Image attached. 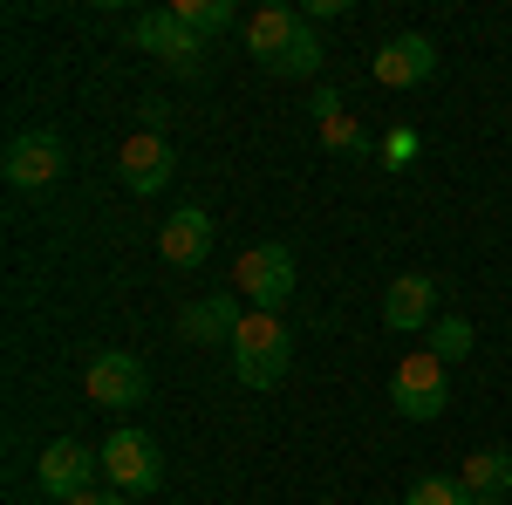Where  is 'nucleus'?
<instances>
[{"label":"nucleus","instance_id":"f257e3e1","mask_svg":"<svg viewBox=\"0 0 512 505\" xmlns=\"http://www.w3.org/2000/svg\"><path fill=\"white\" fill-rule=\"evenodd\" d=\"M294 362V328L280 314H246L233 335V376L246 389H274Z\"/></svg>","mask_w":512,"mask_h":505},{"label":"nucleus","instance_id":"f03ea898","mask_svg":"<svg viewBox=\"0 0 512 505\" xmlns=\"http://www.w3.org/2000/svg\"><path fill=\"white\" fill-rule=\"evenodd\" d=\"M390 403H396V417H410V424H437L444 403H451V362H437L431 349L403 355L390 376Z\"/></svg>","mask_w":512,"mask_h":505},{"label":"nucleus","instance_id":"7ed1b4c3","mask_svg":"<svg viewBox=\"0 0 512 505\" xmlns=\"http://www.w3.org/2000/svg\"><path fill=\"white\" fill-rule=\"evenodd\" d=\"M233 287L253 301V314H280L287 308V294H294V253L287 246H246L239 253V267H233Z\"/></svg>","mask_w":512,"mask_h":505},{"label":"nucleus","instance_id":"20e7f679","mask_svg":"<svg viewBox=\"0 0 512 505\" xmlns=\"http://www.w3.org/2000/svg\"><path fill=\"white\" fill-rule=\"evenodd\" d=\"M103 478L117 485L123 499L158 492L164 458H158V444H151V430H110V437H103Z\"/></svg>","mask_w":512,"mask_h":505},{"label":"nucleus","instance_id":"39448f33","mask_svg":"<svg viewBox=\"0 0 512 505\" xmlns=\"http://www.w3.org/2000/svg\"><path fill=\"white\" fill-rule=\"evenodd\" d=\"M62 171H69V151H62L55 130H21V137L0 151V178H7L14 192H48Z\"/></svg>","mask_w":512,"mask_h":505},{"label":"nucleus","instance_id":"423d86ee","mask_svg":"<svg viewBox=\"0 0 512 505\" xmlns=\"http://www.w3.org/2000/svg\"><path fill=\"white\" fill-rule=\"evenodd\" d=\"M96 471H103V451H89L82 437H55V444H41V465H35V478H41V492L48 499H82V492H96Z\"/></svg>","mask_w":512,"mask_h":505},{"label":"nucleus","instance_id":"0eeeda50","mask_svg":"<svg viewBox=\"0 0 512 505\" xmlns=\"http://www.w3.org/2000/svg\"><path fill=\"white\" fill-rule=\"evenodd\" d=\"M144 396H151V369L130 349H103L89 362V403H103V410H137Z\"/></svg>","mask_w":512,"mask_h":505},{"label":"nucleus","instance_id":"6e6552de","mask_svg":"<svg viewBox=\"0 0 512 505\" xmlns=\"http://www.w3.org/2000/svg\"><path fill=\"white\" fill-rule=\"evenodd\" d=\"M171 171H178V157H171V144H164V130H137V137L117 151V178H123V192H137V198L164 192Z\"/></svg>","mask_w":512,"mask_h":505},{"label":"nucleus","instance_id":"1a4fd4ad","mask_svg":"<svg viewBox=\"0 0 512 505\" xmlns=\"http://www.w3.org/2000/svg\"><path fill=\"white\" fill-rule=\"evenodd\" d=\"M369 76L383 82V89H417V82H431L437 76L431 35H390L376 55H369Z\"/></svg>","mask_w":512,"mask_h":505},{"label":"nucleus","instance_id":"9d476101","mask_svg":"<svg viewBox=\"0 0 512 505\" xmlns=\"http://www.w3.org/2000/svg\"><path fill=\"white\" fill-rule=\"evenodd\" d=\"M212 219H205V205H185V212H171L158 226V260L164 267H178V273H192L205 267V253H212Z\"/></svg>","mask_w":512,"mask_h":505},{"label":"nucleus","instance_id":"9b49d317","mask_svg":"<svg viewBox=\"0 0 512 505\" xmlns=\"http://www.w3.org/2000/svg\"><path fill=\"white\" fill-rule=\"evenodd\" d=\"M130 35H137V48H144V55H164V62H171V69H185V76H192L198 62H205V41H198L192 28H185V21L171 14V7L144 14V21H137Z\"/></svg>","mask_w":512,"mask_h":505},{"label":"nucleus","instance_id":"f8f14e48","mask_svg":"<svg viewBox=\"0 0 512 505\" xmlns=\"http://www.w3.org/2000/svg\"><path fill=\"white\" fill-rule=\"evenodd\" d=\"M301 35H308V14H301V7H260V14L246 21V55H253L260 69H274Z\"/></svg>","mask_w":512,"mask_h":505},{"label":"nucleus","instance_id":"ddd939ff","mask_svg":"<svg viewBox=\"0 0 512 505\" xmlns=\"http://www.w3.org/2000/svg\"><path fill=\"white\" fill-rule=\"evenodd\" d=\"M239 321H246V314H239V301H233V294H205V301H192V308L178 314V335H185L192 349H219V342L233 349Z\"/></svg>","mask_w":512,"mask_h":505},{"label":"nucleus","instance_id":"4468645a","mask_svg":"<svg viewBox=\"0 0 512 505\" xmlns=\"http://www.w3.org/2000/svg\"><path fill=\"white\" fill-rule=\"evenodd\" d=\"M437 321V280L431 273H396L383 294V328H431Z\"/></svg>","mask_w":512,"mask_h":505},{"label":"nucleus","instance_id":"2eb2a0df","mask_svg":"<svg viewBox=\"0 0 512 505\" xmlns=\"http://www.w3.org/2000/svg\"><path fill=\"white\" fill-rule=\"evenodd\" d=\"M458 478H465L472 499H506L512 492V451H472Z\"/></svg>","mask_w":512,"mask_h":505},{"label":"nucleus","instance_id":"dca6fc26","mask_svg":"<svg viewBox=\"0 0 512 505\" xmlns=\"http://www.w3.org/2000/svg\"><path fill=\"white\" fill-rule=\"evenodd\" d=\"M472 321H465V314H437L431 328H424V349L437 355V362H465V355H472Z\"/></svg>","mask_w":512,"mask_h":505},{"label":"nucleus","instance_id":"f3484780","mask_svg":"<svg viewBox=\"0 0 512 505\" xmlns=\"http://www.w3.org/2000/svg\"><path fill=\"white\" fill-rule=\"evenodd\" d=\"M171 14H178V21H185V28H192L198 41H205V35H219V28H233V21H239V7H233V0H171Z\"/></svg>","mask_w":512,"mask_h":505},{"label":"nucleus","instance_id":"a211bd4d","mask_svg":"<svg viewBox=\"0 0 512 505\" xmlns=\"http://www.w3.org/2000/svg\"><path fill=\"white\" fill-rule=\"evenodd\" d=\"M321 144H328V151H342V157H369V151H376V144H369V130H362L349 110L321 117Z\"/></svg>","mask_w":512,"mask_h":505},{"label":"nucleus","instance_id":"6ab92c4d","mask_svg":"<svg viewBox=\"0 0 512 505\" xmlns=\"http://www.w3.org/2000/svg\"><path fill=\"white\" fill-rule=\"evenodd\" d=\"M403 505H472V492H465V478H417Z\"/></svg>","mask_w":512,"mask_h":505},{"label":"nucleus","instance_id":"aec40b11","mask_svg":"<svg viewBox=\"0 0 512 505\" xmlns=\"http://www.w3.org/2000/svg\"><path fill=\"white\" fill-rule=\"evenodd\" d=\"M321 62H328V55H321L315 28H308V35H301V41H294V48H287V55H280V62H274V76H315Z\"/></svg>","mask_w":512,"mask_h":505},{"label":"nucleus","instance_id":"412c9836","mask_svg":"<svg viewBox=\"0 0 512 505\" xmlns=\"http://www.w3.org/2000/svg\"><path fill=\"white\" fill-rule=\"evenodd\" d=\"M301 14H308V28H315V21H335V14H349V0H308Z\"/></svg>","mask_w":512,"mask_h":505},{"label":"nucleus","instance_id":"4be33fe9","mask_svg":"<svg viewBox=\"0 0 512 505\" xmlns=\"http://www.w3.org/2000/svg\"><path fill=\"white\" fill-rule=\"evenodd\" d=\"M410 151H417V137H410V130H396L390 144H383V157H390V164H403V157H410Z\"/></svg>","mask_w":512,"mask_h":505},{"label":"nucleus","instance_id":"5701e85b","mask_svg":"<svg viewBox=\"0 0 512 505\" xmlns=\"http://www.w3.org/2000/svg\"><path fill=\"white\" fill-rule=\"evenodd\" d=\"M69 505H130L123 492H82V499H69Z\"/></svg>","mask_w":512,"mask_h":505},{"label":"nucleus","instance_id":"b1692460","mask_svg":"<svg viewBox=\"0 0 512 505\" xmlns=\"http://www.w3.org/2000/svg\"><path fill=\"white\" fill-rule=\"evenodd\" d=\"M472 505H506V499H472Z\"/></svg>","mask_w":512,"mask_h":505}]
</instances>
